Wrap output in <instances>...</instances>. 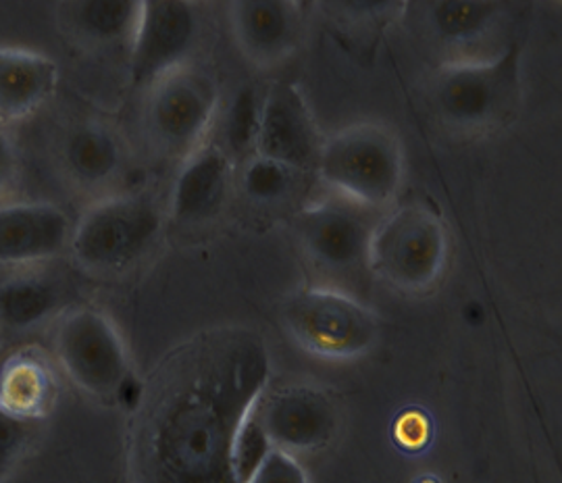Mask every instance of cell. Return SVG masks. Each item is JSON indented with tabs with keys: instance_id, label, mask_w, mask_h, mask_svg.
<instances>
[{
	"instance_id": "cell-1",
	"label": "cell",
	"mask_w": 562,
	"mask_h": 483,
	"mask_svg": "<svg viewBox=\"0 0 562 483\" xmlns=\"http://www.w3.org/2000/svg\"><path fill=\"white\" fill-rule=\"evenodd\" d=\"M267 380L269 348L252 329L215 327L176 346L134 406V483H238L234 443Z\"/></svg>"
},
{
	"instance_id": "cell-2",
	"label": "cell",
	"mask_w": 562,
	"mask_h": 483,
	"mask_svg": "<svg viewBox=\"0 0 562 483\" xmlns=\"http://www.w3.org/2000/svg\"><path fill=\"white\" fill-rule=\"evenodd\" d=\"M521 46L508 44L487 59L442 65L429 83L434 113L462 134H490L517 117L522 97Z\"/></svg>"
},
{
	"instance_id": "cell-3",
	"label": "cell",
	"mask_w": 562,
	"mask_h": 483,
	"mask_svg": "<svg viewBox=\"0 0 562 483\" xmlns=\"http://www.w3.org/2000/svg\"><path fill=\"white\" fill-rule=\"evenodd\" d=\"M315 171L334 194L383 211L404 180L401 138L380 123L344 127L323 141Z\"/></svg>"
},
{
	"instance_id": "cell-4",
	"label": "cell",
	"mask_w": 562,
	"mask_h": 483,
	"mask_svg": "<svg viewBox=\"0 0 562 483\" xmlns=\"http://www.w3.org/2000/svg\"><path fill=\"white\" fill-rule=\"evenodd\" d=\"M448 262V234L440 217L417 204L382 215L371 246L369 269L402 292H425Z\"/></svg>"
},
{
	"instance_id": "cell-5",
	"label": "cell",
	"mask_w": 562,
	"mask_h": 483,
	"mask_svg": "<svg viewBox=\"0 0 562 483\" xmlns=\"http://www.w3.org/2000/svg\"><path fill=\"white\" fill-rule=\"evenodd\" d=\"M162 229L159 204L144 194L97 202L74 227L71 252L90 271H121L140 261Z\"/></svg>"
},
{
	"instance_id": "cell-6",
	"label": "cell",
	"mask_w": 562,
	"mask_h": 483,
	"mask_svg": "<svg viewBox=\"0 0 562 483\" xmlns=\"http://www.w3.org/2000/svg\"><path fill=\"white\" fill-rule=\"evenodd\" d=\"M281 323L306 352L329 361L361 357L380 334V323L364 304L329 288H304L288 296Z\"/></svg>"
},
{
	"instance_id": "cell-7",
	"label": "cell",
	"mask_w": 562,
	"mask_h": 483,
	"mask_svg": "<svg viewBox=\"0 0 562 483\" xmlns=\"http://www.w3.org/2000/svg\"><path fill=\"white\" fill-rule=\"evenodd\" d=\"M55 355L67 378L99 401L127 403L130 357L115 325L97 308H76L59 322Z\"/></svg>"
},
{
	"instance_id": "cell-8",
	"label": "cell",
	"mask_w": 562,
	"mask_h": 483,
	"mask_svg": "<svg viewBox=\"0 0 562 483\" xmlns=\"http://www.w3.org/2000/svg\"><path fill=\"white\" fill-rule=\"evenodd\" d=\"M220 106L217 83L194 67H181L148 88L146 134L165 157L194 155L215 121Z\"/></svg>"
},
{
	"instance_id": "cell-9",
	"label": "cell",
	"mask_w": 562,
	"mask_h": 483,
	"mask_svg": "<svg viewBox=\"0 0 562 483\" xmlns=\"http://www.w3.org/2000/svg\"><path fill=\"white\" fill-rule=\"evenodd\" d=\"M382 211L329 194L304 206L296 217V236L306 257L331 273L369 267V246Z\"/></svg>"
},
{
	"instance_id": "cell-10",
	"label": "cell",
	"mask_w": 562,
	"mask_h": 483,
	"mask_svg": "<svg viewBox=\"0 0 562 483\" xmlns=\"http://www.w3.org/2000/svg\"><path fill=\"white\" fill-rule=\"evenodd\" d=\"M201 32L199 7L183 0L140 2L132 36V81L153 88L169 74L186 67Z\"/></svg>"
},
{
	"instance_id": "cell-11",
	"label": "cell",
	"mask_w": 562,
	"mask_h": 483,
	"mask_svg": "<svg viewBox=\"0 0 562 483\" xmlns=\"http://www.w3.org/2000/svg\"><path fill=\"white\" fill-rule=\"evenodd\" d=\"M273 448L292 452L322 450L338 434V406L323 390L308 383H285L262 390L252 406Z\"/></svg>"
},
{
	"instance_id": "cell-12",
	"label": "cell",
	"mask_w": 562,
	"mask_h": 483,
	"mask_svg": "<svg viewBox=\"0 0 562 483\" xmlns=\"http://www.w3.org/2000/svg\"><path fill=\"white\" fill-rule=\"evenodd\" d=\"M323 141L301 88L290 81H276L262 99L255 155L283 162L302 173L317 167Z\"/></svg>"
},
{
	"instance_id": "cell-13",
	"label": "cell",
	"mask_w": 562,
	"mask_h": 483,
	"mask_svg": "<svg viewBox=\"0 0 562 483\" xmlns=\"http://www.w3.org/2000/svg\"><path fill=\"white\" fill-rule=\"evenodd\" d=\"M229 23L246 59L259 67H271L296 50L302 7L290 0H238L229 4Z\"/></svg>"
},
{
	"instance_id": "cell-14",
	"label": "cell",
	"mask_w": 562,
	"mask_h": 483,
	"mask_svg": "<svg viewBox=\"0 0 562 483\" xmlns=\"http://www.w3.org/2000/svg\"><path fill=\"white\" fill-rule=\"evenodd\" d=\"M74 236L67 213L50 202L0 206V265H27L60 255Z\"/></svg>"
},
{
	"instance_id": "cell-15",
	"label": "cell",
	"mask_w": 562,
	"mask_h": 483,
	"mask_svg": "<svg viewBox=\"0 0 562 483\" xmlns=\"http://www.w3.org/2000/svg\"><path fill=\"white\" fill-rule=\"evenodd\" d=\"M232 180V157L220 144H202L181 167L171 192V217L186 225L211 222L222 213Z\"/></svg>"
},
{
	"instance_id": "cell-16",
	"label": "cell",
	"mask_w": 562,
	"mask_h": 483,
	"mask_svg": "<svg viewBox=\"0 0 562 483\" xmlns=\"http://www.w3.org/2000/svg\"><path fill=\"white\" fill-rule=\"evenodd\" d=\"M59 83L57 63L25 48H0V121L25 120Z\"/></svg>"
},
{
	"instance_id": "cell-17",
	"label": "cell",
	"mask_w": 562,
	"mask_h": 483,
	"mask_svg": "<svg viewBox=\"0 0 562 483\" xmlns=\"http://www.w3.org/2000/svg\"><path fill=\"white\" fill-rule=\"evenodd\" d=\"M55 398V371L38 350H21L0 364V406L4 411L42 422Z\"/></svg>"
},
{
	"instance_id": "cell-18",
	"label": "cell",
	"mask_w": 562,
	"mask_h": 483,
	"mask_svg": "<svg viewBox=\"0 0 562 483\" xmlns=\"http://www.w3.org/2000/svg\"><path fill=\"white\" fill-rule=\"evenodd\" d=\"M140 13V2L127 0H71L57 4L60 27L83 44L130 41Z\"/></svg>"
},
{
	"instance_id": "cell-19",
	"label": "cell",
	"mask_w": 562,
	"mask_h": 483,
	"mask_svg": "<svg viewBox=\"0 0 562 483\" xmlns=\"http://www.w3.org/2000/svg\"><path fill=\"white\" fill-rule=\"evenodd\" d=\"M60 157L74 180L97 188L113 180L123 161L120 138L101 123L71 127L60 144Z\"/></svg>"
},
{
	"instance_id": "cell-20",
	"label": "cell",
	"mask_w": 562,
	"mask_h": 483,
	"mask_svg": "<svg viewBox=\"0 0 562 483\" xmlns=\"http://www.w3.org/2000/svg\"><path fill=\"white\" fill-rule=\"evenodd\" d=\"M65 302L59 280L44 273H20L0 282V329L27 332L48 322Z\"/></svg>"
},
{
	"instance_id": "cell-21",
	"label": "cell",
	"mask_w": 562,
	"mask_h": 483,
	"mask_svg": "<svg viewBox=\"0 0 562 483\" xmlns=\"http://www.w3.org/2000/svg\"><path fill=\"white\" fill-rule=\"evenodd\" d=\"M501 13L496 2H431L425 18L429 32L446 46H467L487 36Z\"/></svg>"
},
{
	"instance_id": "cell-22",
	"label": "cell",
	"mask_w": 562,
	"mask_h": 483,
	"mask_svg": "<svg viewBox=\"0 0 562 483\" xmlns=\"http://www.w3.org/2000/svg\"><path fill=\"white\" fill-rule=\"evenodd\" d=\"M301 171L283 162L252 155L241 171V190L248 201L273 206L292 196Z\"/></svg>"
},
{
	"instance_id": "cell-23",
	"label": "cell",
	"mask_w": 562,
	"mask_h": 483,
	"mask_svg": "<svg viewBox=\"0 0 562 483\" xmlns=\"http://www.w3.org/2000/svg\"><path fill=\"white\" fill-rule=\"evenodd\" d=\"M261 104L257 90L241 88L236 99L229 104L223 121V150L234 159L248 155L257 148L259 123H261Z\"/></svg>"
},
{
	"instance_id": "cell-24",
	"label": "cell",
	"mask_w": 562,
	"mask_h": 483,
	"mask_svg": "<svg viewBox=\"0 0 562 483\" xmlns=\"http://www.w3.org/2000/svg\"><path fill=\"white\" fill-rule=\"evenodd\" d=\"M271 450L273 446L250 408L234 443V475L238 483L250 482Z\"/></svg>"
},
{
	"instance_id": "cell-25",
	"label": "cell",
	"mask_w": 562,
	"mask_h": 483,
	"mask_svg": "<svg viewBox=\"0 0 562 483\" xmlns=\"http://www.w3.org/2000/svg\"><path fill=\"white\" fill-rule=\"evenodd\" d=\"M41 422L23 419L0 406V480L13 469L21 454L34 442Z\"/></svg>"
},
{
	"instance_id": "cell-26",
	"label": "cell",
	"mask_w": 562,
	"mask_h": 483,
	"mask_svg": "<svg viewBox=\"0 0 562 483\" xmlns=\"http://www.w3.org/2000/svg\"><path fill=\"white\" fill-rule=\"evenodd\" d=\"M248 483H306V475L292 454L273 448Z\"/></svg>"
},
{
	"instance_id": "cell-27",
	"label": "cell",
	"mask_w": 562,
	"mask_h": 483,
	"mask_svg": "<svg viewBox=\"0 0 562 483\" xmlns=\"http://www.w3.org/2000/svg\"><path fill=\"white\" fill-rule=\"evenodd\" d=\"M394 436L398 446L415 452L429 442V422L422 411H406L396 422Z\"/></svg>"
},
{
	"instance_id": "cell-28",
	"label": "cell",
	"mask_w": 562,
	"mask_h": 483,
	"mask_svg": "<svg viewBox=\"0 0 562 483\" xmlns=\"http://www.w3.org/2000/svg\"><path fill=\"white\" fill-rule=\"evenodd\" d=\"M18 173V155L11 138L0 127V194L13 183Z\"/></svg>"
},
{
	"instance_id": "cell-29",
	"label": "cell",
	"mask_w": 562,
	"mask_h": 483,
	"mask_svg": "<svg viewBox=\"0 0 562 483\" xmlns=\"http://www.w3.org/2000/svg\"><path fill=\"white\" fill-rule=\"evenodd\" d=\"M415 483H440L438 480H434V478H423V480H419V482Z\"/></svg>"
}]
</instances>
